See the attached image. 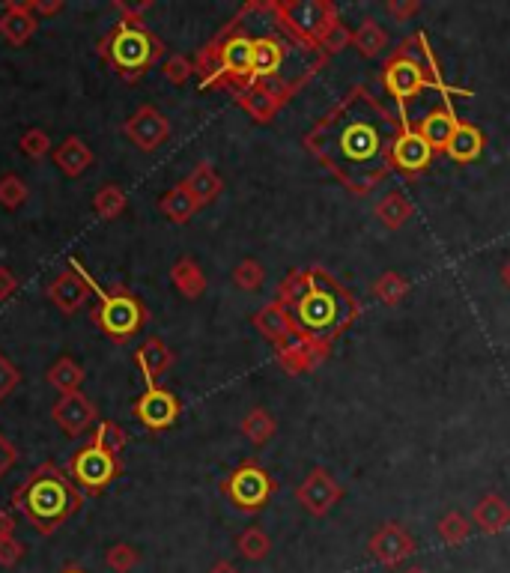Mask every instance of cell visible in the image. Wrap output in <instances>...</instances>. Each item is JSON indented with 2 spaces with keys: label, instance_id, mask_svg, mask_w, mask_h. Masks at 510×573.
<instances>
[{
  "label": "cell",
  "instance_id": "11a10c76",
  "mask_svg": "<svg viewBox=\"0 0 510 573\" xmlns=\"http://www.w3.org/2000/svg\"><path fill=\"white\" fill-rule=\"evenodd\" d=\"M60 573H87L84 568H78V565H69V568H63Z\"/></svg>",
  "mask_w": 510,
  "mask_h": 573
},
{
  "label": "cell",
  "instance_id": "7c38bea8",
  "mask_svg": "<svg viewBox=\"0 0 510 573\" xmlns=\"http://www.w3.org/2000/svg\"><path fill=\"white\" fill-rule=\"evenodd\" d=\"M179 400L176 394L162 388V385H147V391L135 400V418L150 430V433H162L176 424L179 418Z\"/></svg>",
  "mask_w": 510,
  "mask_h": 573
},
{
  "label": "cell",
  "instance_id": "7a4b0ae2",
  "mask_svg": "<svg viewBox=\"0 0 510 573\" xmlns=\"http://www.w3.org/2000/svg\"><path fill=\"white\" fill-rule=\"evenodd\" d=\"M278 302L287 308L293 329L311 341L332 344L340 332L355 320V302L352 296L338 287L323 269L293 272L281 290Z\"/></svg>",
  "mask_w": 510,
  "mask_h": 573
},
{
  "label": "cell",
  "instance_id": "d590c367",
  "mask_svg": "<svg viewBox=\"0 0 510 573\" xmlns=\"http://www.w3.org/2000/svg\"><path fill=\"white\" fill-rule=\"evenodd\" d=\"M469 532H472V523H469V517L460 514V511H448V514L436 523V535H439V541L448 544V547L463 544V541L469 538Z\"/></svg>",
  "mask_w": 510,
  "mask_h": 573
},
{
  "label": "cell",
  "instance_id": "8fae6325",
  "mask_svg": "<svg viewBox=\"0 0 510 573\" xmlns=\"http://www.w3.org/2000/svg\"><path fill=\"white\" fill-rule=\"evenodd\" d=\"M123 135H126L141 153H156L162 144H168L170 123L168 117H165L156 105H141V108L123 123Z\"/></svg>",
  "mask_w": 510,
  "mask_h": 573
},
{
  "label": "cell",
  "instance_id": "4316f807",
  "mask_svg": "<svg viewBox=\"0 0 510 573\" xmlns=\"http://www.w3.org/2000/svg\"><path fill=\"white\" fill-rule=\"evenodd\" d=\"M159 209L162 215L173 221V224H188L197 212H200V203L194 200V194L188 191L185 183H176L173 189L165 191V197L159 200Z\"/></svg>",
  "mask_w": 510,
  "mask_h": 573
},
{
  "label": "cell",
  "instance_id": "5b68a950",
  "mask_svg": "<svg viewBox=\"0 0 510 573\" xmlns=\"http://www.w3.org/2000/svg\"><path fill=\"white\" fill-rule=\"evenodd\" d=\"M69 266L78 269V275L87 281L90 293L99 296V305H96V311H93V323H96L114 344H129V341L150 323L147 305H144L129 287H123V284H117V287H111V290L99 287V281L84 269V263H81L78 257H69Z\"/></svg>",
  "mask_w": 510,
  "mask_h": 573
},
{
  "label": "cell",
  "instance_id": "9f6ffc18",
  "mask_svg": "<svg viewBox=\"0 0 510 573\" xmlns=\"http://www.w3.org/2000/svg\"><path fill=\"white\" fill-rule=\"evenodd\" d=\"M400 573H427V571H424V568H406V571Z\"/></svg>",
  "mask_w": 510,
  "mask_h": 573
},
{
  "label": "cell",
  "instance_id": "d6a6232c",
  "mask_svg": "<svg viewBox=\"0 0 510 573\" xmlns=\"http://www.w3.org/2000/svg\"><path fill=\"white\" fill-rule=\"evenodd\" d=\"M96 448H102V451H108V454H123V448L129 445V433L117 424V421H108V418H102L99 424H96V430H93V439H90Z\"/></svg>",
  "mask_w": 510,
  "mask_h": 573
},
{
  "label": "cell",
  "instance_id": "83f0119b",
  "mask_svg": "<svg viewBox=\"0 0 510 573\" xmlns=\"http://www.w3.org/2000/svg\"><path fill=\"white\" fill-rule=\"evenodd\" d=\"M445 150H448V156L454 162H475L484 153V135H481V129H475L469 123H460Z\"/></svg>",
  "mask_w": 510,
  "mask_h": 573
},
{
  "label": "cell",
  "instance_id": "52a82bcc",
  "mask_svg": "<svg viewBox=\"0 0 510 573\" xmlns=\"http://www.w3.org/2000/svg\"><path fill=\"white\" fill-rule=\"evenodd\" d=\"M430 75L439 78L436 72V63H433V54L424 42V36H418V48H412V42L385 66V87L388 93L406 105L412 102L418 93H424L430 87Z\"/></svg>",
  "mask_w": 510,
  "mask_h": 573
},
{
  "label": "cell",
  "instance_id": "816d5d0a",
  "mask_svg": "<svg viewBox=\"0 0 510 573\" xmlns=\"http://www.w3.org/2000/svg\"><path fill=\"white\" fill-rule=\"evenodd\" d=\"M15 529H18V523L12 517V511H0V538H15Z\"/></svg>",
  "mask_w": 510,
  "mask_h": 573
},
{
  "label": "cell",
  "instance_id": "d4e9b609",
  "mask_svg": "<svg viewBox=\"0 0 510 573\" xmlns=\"http://www.w3.org/2000/svg\"><path fill=\"white\" fill-rule=\"evenodd\" d=\"M182 183L194 194V200L200 203V209L209 206L212 200H218V194L224 191V180L218 177V171H215L209 162H197L194 171H191Z\"/></svg>",
  "mask_w": 510,
  "mask_h": 573
},
{
  "label": "cell",
  "instance_id": "f6af8a7d",
  "mask_svg": "<svg viewBox=\"0 0 510 573\" xmlns=\"http://www.w3.org/2000/svg\"><path fill=\"white\" fill-rule=\"evenodd\" d=\"M153 3L147 0V3H123V0H114L111 3V9L120 15V21H126V24H144V12L150 9Z\"/></svg>",
  "mask_w": 510,
  "mask_h": 573
},
{
  "label": "cell",
  "instance_id": "ab89813d",
  "mask_svg": "<svg viewBox=\"0 0 510 573\" xmlns=\"http://www.w3.org/2000/svg\"><path fill=\"white\" fill-rule=\"evenodd\" d=\"M263 281H266V269H263L254 257L236 263V269H233V284H236L239 290H248V293H251V290H260Z\"/></svg>",
  "mask_w": 510,
  "mask_h": 573
},
{
  "label": "cell",
  "instance_id": "277c9868",
  "mask_svg": "<svg viewBox=\"0 0 510 573\" xmlns=\"http://www.w3.org/2000/svg\"><path fill=\"white\" fill-rule=\"evenodd\" d=\"M96 54L117 72V78H123L126 84H138L165 57V42L147 24L117 21L99 39Z\"/></svg>",
  "mask_w": 510,
  "mask_h": 573
},
{
  "label": "cell",
  "instance_id": "c3c4849f",
  "mask_svg": "<svg viewBox=\"0 0 510 573\" xmlns=\"http://www.w3.org/2000/svg\"><path fill=\"white\" fill-rule=\"evenodd\" d=\"M385 9H388V15H391V18L406 21L409 15H415V12L421 9V3H418V0H391Z\"/></svg>",
  "mask_w": 510,
  "mask_h": 573
},
{
  "label": "cell",
  "instance_id": "7bdbcfd3",
  "mask_svg": "<svg viewBox=\"0 0 510 573\" xmlns=\"http://www.w3.org/2000/svg\"><path fill=\"white\" fill-rule=\"evenodd\" d=\"M352 42V33H349V27L343 24V21H335L329 30H326V36L320 39V48H323V54H335L340 48H346Z\"/></svg>",
  "mask_w": 510,
  "mask_h": 573
},
{
  "label": "cell",
  "instance_id": "d6986e66",
  "mask_svg": "<svg viewBox=\"0 0 510 573\" xmlns=\"http://www.w3.org/2000/svg\"><path fill=\"white\" fill-rule=\"evenodd\" d=\"M36 27H39V18L27 9V3H18V0H6V3H3V12H0V36H3L9 45H15V48L27 45V42L33 39Z\"/></svg>",
  "mask_w": 510,
  "mask_h": 573
},
{
  "label": "cell",
  "instance_id": "836d02e7",
  "mask_svg": "<svg viewBox=\"0 0 510 573\" xmlns=\"http://www.w3.org/2000/svg\"><path fill=\"white\" fill-rule=\"evenodd\" d=\"M385 42H388V36H385V30L379 27V21H373V18H367V21L352 33V45H355L364 57H379L382 48H385Z\"/></svg>",
  "mask_w": 510,
  "mask_h": 573
},
{
  "label": "cell",
  "instance_id": "7402d4cb",
  "mask_svg": "<svg viewBox=\"0 0 510 573\" xmlns=\"http://www.w3.org/2000/svg\"><path fill=\"white\" fill-rule=\"evenodd\" d=\"M254 329L266 338V341H272L275 347L278 344H284L296 329H293V320H290V314H287V308L275 299V302H269V305H263L257 314H254Z\"/></svg>",
  "mask_w": 510,
  "mask_h": 573
},
{
  "label": "cell",
  "instance_id": "e0dca14e",
  "mask_svg": "<svg viewBox=\"0 0 510 573\" xmlns=\"http://www.w3.org/2000/svg\"><path fill=\"white\" fill-rule=\"evenodd\" d=\"M48 299L54 302V308H57L60 314L72 317V314H78V311L87 305L90 287H87V281L78 275V269L66 266L60 275L51 278V284H48Z\"/></svg>",
  "mask_w": 510,
  "mask_h": 573
},
{
  "label": "cell",
  "instance_id": "74e56055",
  "mask_svg": "<svg viewBox=\"0 0 510 573\" xmlns=\"http://www.w3.org/2000/svg\"><path fill=\"white\" fill-rule=\"evenodd\" d=\"M141 565V553L132 544H114L105 553V568L114 573H132Z\"/></svg>",
  "mask_w": 510,
  "mask_h": 573
},
{
  "label": "cell",
  "instance_id": "ba28073f",
  "mask_svg": "<svg viewBox=\"0 0 510 573\" xmlns=\"http://www.w3.org/2000/svg\"><path fill=\"white\" fill-rule=\"evenodd\" d=\"M66 472L84 496H102L123 475V460L117 454H108V451L96 448L93 442H87L84 448H78L69 457Z\"/></svg>",
  "mask_w": 510,
  "mask_h": 573
},
{
  "label": "cell",
  "instance_id": "ac0fdd59",
  "mask_svg": "<svg viewBox=\"0 0 510 573\" xmlns=\"http://www.w3.org/2000/svg\"><path fill=\"white\" fill-rule=\"evenodd\" d=\"M433 147L415 132V129H403L394 141L391 150V165L406 171V174H421L430 162H433Z\"/></svg>",
  "mask_w": 510,
  "mask_h": 573
},
{
  "label": "cell",
  "instance_id": "f907efd6",
  "mask_svg": "<svg viewBox=\"0 0 510 573\" xmlns=\"http://www.w3.org/2000/svg\"><path fill=\"white\" fill-rule=\"evenodd\" d=\"M27 9L39 18V15H57L63 9V0H27Z\"/></svg>",
  "mask_w": 510,
  "mask_h": 573
},
{
  "label": "cell",
  "instance_id": "603a6c76",
  "mask_svg": "<svg viewBox=\"0 0 510 573\" xmlns=\"http://www.w3.org/2000/svg\"><path fill=\"white\" fill-rule=\"evenodd\" d=\"M233 99H236L239 108L248 111V117L257 120V123H269V120H275V114L281 111V99H278L272 90H266L263 84H251V87L233 93Z\"/></svg>",
  "mask_w": 510,
  "mask_h": 573
},
{
  "label": "cell",
  "instance_id": "6da1fadb",
  "mask_svg": "<svg viewBox=\"0 0 510 573\" xmlns=\"http://www.w3.org/2000/svg\"><path fill=\"white\" fill-rule=\"evenodd\" d=\"M397 135V117L367 90H352L311 129L305 144L352 194H367L388 174Z\"/></svg>",
  "mask_w": 510,
  "mask_h": 573
},
{
  "label": "cell",
  "instance_id": "5bb4252c",
  "mask_svg": "<svg viewBox=\"0 0 510 573\" xmlns=\"http://www.w3.org/2000/svg\"><path fill=\"white\" fill-rule=\"evenodd\" d=\"M367 553L385 565V568H397L400 562H406L412 553H415V541L412 535L400 526V523H385L373 532L370 544H367Z\"/></svg>",
  "mask_w": 510,
  "mask_h": 573
},
{
  "label": "cell",
  "instance_id": "ffe728a7",
  "mask_svg": "<svg viewBox=\"0 0 510 573\" xmlns=\"http://www.w3.org/2000/svg\"><path fill=\"white\" fill-rule=\"evenodd\" d=\"M51 159H54V165L60 168V174L69 177V180L84 177V174L93 168V162H96L93 150H90V147L84 144V138H78V135L63 138V141L57 144V150L51 153Z\"/></svg>",
  "mask_w": 510,
  "mask_h": 573
},
{
  "label": "cell",
  "instance_id": "60d3db41",
  "mask_svg": "<svg viewBox=\"0 0 510 573\" xmlns=\"http://www.w3.org/2000/svg\"><path fill=\"white\" fill-rule=\"evenodd\" d=\"M27 183L18 177V174H3L0 177V206L3 209H18V206H24L27 203Z\"/></svg>",
  "mask_w": 510,
  "mask_h": 573
},
{
  "label": "cell",
  "instance_id": "f35d334b",
  "mask_svg": "<svg viewBox=\"0 0 510 573\" xmlns=\"http://www.w3.org/2000/svg\"><path fill=\"white\" fill-rule=\"evenodd\" d=\"M18 150L27 156V159H33V162H39V159H45L48 153H51V135L45 132V129H27L21 138H18Z\"/></svg>",
  "mask_w": 510,
  "mask_h": 573
},
{
  "label": "cell",
  "instance_id": "30bf717a",
  "mask_svg": "<svg viewBox=\"0 0 510 573\" xmlns=\"http://www.w3.org/2000/svg\"><path fill=\"white\" fill-rule=\"evenodd\" d=\"M278 15L284 21V27H290L296 36L320 45V39L326 36V30L338 21V12L332 3L326 0H302V3H281Z\"/></svg>",
  "mask_w": 510,
  "mask_h": 573
},
{
  "label": "cell",
  "instance_id": "681fc988",
  "mask_svg": "<svg viewBox=\"0 0 510 573\" xmlns=\"http://www.w3.org/2000/svg\"><path fill=\"white\" fill-rule=\"evenodd\" d=\"M18 290V278L9 266H0V302H9Z\"/></svg>",
  "mask_w": 510,
  "mask_h": 573
},
{
  "label": "cell",
  "instance_id": "9c48e42d",
  "mask_svg": "<svg viewBox=\"0 0 510 573\" xmlns=\"http://www.w3.org/2000/svg\"><path fill=\"white\" fill-rule=\"evenodd\" d=\"M221 493L227 496V502L233 508H239L245 514H254V511H260L272 499L275 481L269 478V472L260 463L248 460V463H242L239 469H233L221 481Z\"/></svg>",
  "mask_w": 510,
  "mask_h": 573
},
{
  "label": "cell",
  "instance_id": "1f68e13d",
  "mask_svg": "<svg viewBox=\"0 0 510 573\" xmlns=\"http://www.w3.org/2000/svg\"><path fill=\"white\" fill-rule=\"evenodd\" d=\"M242 436L251 442V445H266L272 436H275V430H278V424H275V418L263 409V406H257V409H251L245 418H242Z\"/></svg>",
  "mask_w": 510,
  "mask_h": 573
},
{
  "label": "cell",
  "instance_id": "4fadbf2b",
  "mask_svg": "<svg viewBox=\"0 0 510 573\" xmlns=\"http://www.w3.org/2000/svg\"><path fill=\"white\" fill-rule=\"evenodd\" d=\"M51 418L66 436H81L93 424H99V409L84 391H75V394H60V400L51 406Z\"/></svg>",
  "mask_w": 510,
  "mask_h": 573
},
{
  "label": "cell",
  "instance_id": "484cf974",
  "mask_svg": "<svg viewBox=\"0 0 510 573\" xmlns=\"http://www.w3.org/2000/svg\"><path fill=\"white\" fill-rule=\"evenodd\" d=\"M170 281L173 287L185 296V299H200L206 293V275L203 269L197 266V260L191 257H179L173 266H170Z\"/></svg>",
  "mask_w": 510,
  "mask_h": 573
},
{
  "label": "cell",
  "instance_id": "8d00e7d4",
  "mask_svg": "<svg viewBox=\"0 0 510 573\" xmlns=\"http://www.w3.org/2000/svg\"><path fill=\"white\" fill-rule=\"evenodd\" d=\"M406 293H409V281H406L403 275H397V272H385V275H379L376 284H373V296H376L379 302H385V305L403 302Z\"/></svg>",
  "mask_w": 510,
  "mask_h": 573
},
{
  "label": "cell",
  "instance_id": "bcb514c9",
  "mask_svg": "<svg viewBox=\"0 0 510 573\" xmlns=\"http://www.w3.org/2000/svg\"><path fill=\"white\" fill-rule=\"evenodd\" d=\"M24 559V544L18 538H0V568H15Z\"/></svg>",
  "mask_w": 510,
  "mask_h": 573
},
{
  "label": "cell",
  "instance_id": "7dc6e473",
  "mask_svg": "<svg viewBox=\"0 0 510 573\" xmlns=\"http://www.w3.org/2000/svg\"><path fill=\"white\" fill-rule=\"evenodd\" d=\"M15 460H18V448L0 433V478L9 475V469L15 466Z\"/></svg>",
  "mask_w": 510,
  "mask_h": 573
},
{
  "label": "cell",
  "instance_id": "3957f363",
  "mask_svg": "<svg viewBox=\"0 0 510 573\" xmlns=\"http://www.w3.org/2000/svg\"><path fill=\"white\" fill-rule=\"evenodd\" d=\"M84 493L78 490V484L69 478V472L54 463L45 460L39 463L15 490H12V508L21 511L27 517V523L39 532V535H54L69 517H75L84 508Z\"/></svg>",
  "mask_w": 510,
  "mask_h": 573
},
{
  "label": "cell",
  "instance_id": "44dd1931",
  "mask_svg": "<svg viewBox=\"0 0 510 573\" xmlns=\"http://www.w3.org/2000/svg\"><path fill=\"white\" fill-rule=\"evenodd\" d=\"M135 365L141 368L147 385H159V380L168 374L170 368L176 365V353L170 350L165 341L159 338H147L138 350H135Z\"/></svg>",
  "mask_w": 510,
  "mask_h": 573
},
{
  "label": "cell",
  "instance_id": "db71d44e",
  "mask_svg": "<svg viewBox=\"0 0 510 573\" xmlns=\"http://www.w3.org/2000/svg\"><path fill=\"white\" fill-rule=\"evenodd\" d=\"M502 281H505V284H508V287H510V260H508V263H505V269H502Z\"/></svg>",
  "mask_w": 510,
  "mask_h": 573
},
{
  "label": "cell",
  "instance_id": "f1b7e54d",
  "mask_svg": "<svg viewBox=\"0 0 510 573\" xmlns=\"http://www.w3.org/2000/svg\"><path fill=\"white\" fill-rule=\"evenodd\" d=\"M45 380L51 382L60 394H75V391H81V385H84V368H81L72 356H60V359L48 368Z\"/></svg>",
  "mask_w": 510,
  "mask_h": 573
},
{
  "label": "cell",
  "instance_id": "b9f144b4",
  "mask_svg": "<svg viewBox=\"0 0 510 573\" xmlns=\"http://www.w3.org/2000/svg\"><path fill=\"white\" fill-rule=\"evenodd\" d=\"M162 75L173 87H182L194 75V60H188L185 54H170L168 60H165V66H162Z\"/></svg>",
  "mask_w": 510,
  "mask_h": 573
},
{
  "label": "cell",
  "instance_id": "f5cc1de1",
  "mask_svg": "<svg viewBox=\"0 0 510 573\" xmlns=\"http://www.w3.org/2000/svg\"><path fill=\"white\" fill-rule=\"evenodd\" d=\"M209 573H242L233 562H215L212 568H209Z\"/></svg>",
  "mask_w": 510,
  "mask_h": 573
},
{
  "label": "cell",
  "instance_id": "cb8c5ba5",
  "mask_svg": "<svg viewBox=\"0 0 510 573\" xmlns=\"http://www.w3.org/2000/svg\"><path fill=\"white\" fill-rule=\"evenodd\" d=\"M472 523L484 532V535H499L510 526V505L499 493H487L475 511H472Z\"/></svg>",
  "mask_w": 510,
  "mask_h": 573
},
{
  "label": "cell",
  "instance_id": "9a60e30c",
  "mask_svg": "<svg viewBox=\"0 0 510 573\" xmlns=\"http://www.w3.org/2000/svg\"><path fill=\"white\" fill-rule=\"evenodd\" d=\"M329 356V344L323 341H311L299 332H293L284 344H278V365L287 374H305L314 371L317 365H323Z\"/></svg>",
  "mask_w": 510,
  "mask_h": 573
},
{
  "label": "cell",
  "instance_id": "ee69618b",
  "mask_svg": "<svg viewBox=\"0 0 510 573\" xmlns=\"http://www.w3.org/2000/svg\"><path fill=\"white\" fill-rule=\"evenodd\" d=\"M18 382H21V371L0 353V403L18 388Z\"/></svg>",
  "mask_w": 510,
  "mask_h": 573
},
{
  "label": "cell",
  "instance_id": "2e32d148",
  "mask_svg": "<svg viewBox=\"0 0 510 573\" xmlns=\"http://www.w3.org/2000/svg\"><path fill=\"white\" fill-rule=\"evenodd\" d=\"M340 496H343V487H340L338 481H335L326 469H314V472L302 481V487L296 490V499H299L302 508H305L308 514H314V517H326V514L338 505Z\"/></svg>",
  "mask_w": 510,
  "mask_h": 573
},
{
  "label": "cell",
  "instance_id": "e575fe53",
  "mask_svg": "<svg viewBox=\"0 0 510 573\" xmlns=\"http://www.w3.org/2000/svg\"><path fill=\"white\" fill-rule=\"evenodd\" d=\"M236 550H239V556L248 559V562H263V559L272 553V541H269V535H266L263 529L251 526V529H245V532L236 538Z\"/></svg>",
  "mask_w": 510,
  "mask_h": 573
},
{
  "label": "cell",
  "instance_id": "8992f818",
  "mask_svg": "<svg viewBox=\"0 0 510 573\" xmlns=\"http://www.w3.org/2000/svg\"><path fill=\"white\" fill-rule=\"evenodd\" d=\"M218 54V84L221 90L239 93L254 84V36H248L242 18H233L215 39Z\"/></svg>",
  "mask_w": 510,
  "mask_h": 573
},
{
  "label": "cell",
  "instance_id": "f546056e",
  "mask_svg": "<svg viewBox=\"0 0 510 573\" xmlns=\"http://www.w3.org/2000/svg\"><path fill=\"white\" fill-rule=\"evenodd\" d=\"M373 212H376V218H379L388 230H400V227L412 218V203H409L406 194L391 191V194H385V197L376 203Z\"/></svg>",
  "mask_w": 510,
  "mask_h": 573
},
{
  "label": "cell",
  "instance_id": "4dcf8cb0",
  "mask_svg": "<svg viewBox=\"0 0 510 573\" xmlns=\"http://www.w3.org/2000/svg\"><path fill=\"white\" fill-rule=\"evenodd\" d=\"M126 206H129V194L120 189V186H114V183H105L102 189L93 194V212H96L102 221L120 218V215L126 212Z\"/></svg>",
  "mask_w": 510,
  "mask_h": 573
}]
</instances>
